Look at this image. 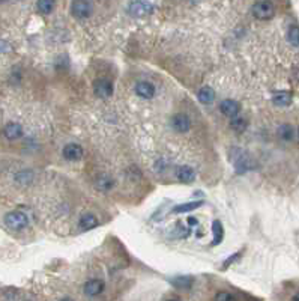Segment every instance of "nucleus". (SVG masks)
Here are the masks:
<instances>
[{"mask_svg":"<svg viewBox=\"0 0 299 301\" xmlns=\"http://www.w3.org/2000/svg\"><path fill=\"white\" fill-rule=\"evenodd\" d=\"M5 225L12 230H21V229L27 228L29 218L26 214H23L20 211H12V212H8L5 215Z\"/></svg>","mask_w":299,"mask_h":301,"instance_id":"nucleus-1","label":"nucleus"},{"mask_svg":"<svg viewBox=\"0 0 299 301\" xmlns=\"http://www.w3.org/2000/svg\"><path fill=\"white\" fill-rule=\"evenodd\" d=\"M253 15L257 18V20H271L274 17V14H275V8L271 2H256L253 5Z\"/></svg>","mask_w":299,"mask_h":301,"instance_id":"nucleus-2","label":"nucleus"},{"mask_svg":"<svg viewBox=\"0 0 299 301\" xmlns=\"http://www.w3.org/2000/svg\"><path fill=\"white\" fill-rule=\"evenodd\" d=\"M93 11V5L86 0H75L71 3V14L78 20H84L89 18Z\"/></svg>","mask_w":299,"mask_h":301,"instance_id":"nucleus-3","label":"nucleus"},{"mask_svg":"<svg viewBox=\"0 0 299 301\" xmlns=\"http://www.w3.org/2000/svg\"><path fill=\"white\" fill-rule=\"evenodd\" d=\"M153 11V3L152 2H145V0H140V2H131L128 5V12L130 15L135 18H141L145 15H149Z\"/></svg>","mask_w":299,"mask_h":301,"instance_id":"nucleus-4","label":"nucleus"},{"mask_svg":"<svg viewBox=\"0 0 299 301\" xmlns=\"http://www.w3.org/2000/svg\"><path fill=\"white\" fill-rule=\"evenodd\" d=\"M93 92L100 98H108L113 95V85L110 80H97L93 83Z\"/></svg>","mask_w":299,"mask_h":301,"instance_id":"nucleus-5","label":"nucleus"},{"mask_svg":"<svg viewBox=\"0 0 299 301\" xmlns=\"http://www.w3.org/2000/svg\"><path fill=\"white\" fill-rule=\"evenodd\" d=\"M171 126L178 133H186L188 130H190V126H191V121H190V118H188L186 115L178 113V115H175V116L171 118Z\"/></svg>","mask_w":299,"mask_h":301,"instance_id":"nucleus-6","label":"nucleus"},{"mask_svg":"<svg viewBox=\"0 0 299 301\" xmlns=\"http://www.w3.org/2000/svg\"><path fill=\"white\" fill-rule=\"evenodd\" d=\"M104 288H105V284H104L102 280H100V279H92V280H89V282L84 284V294H86L87 297H97V295H100V294L104 292Z\"/></svg>","mask_w":299,"mask_h":301,"instance_id":"nucleus-7","label":"nucleus"},{"mask_svg":"<svg viewBox=\"0 0 299 301\" xmlns=\"http://www.w3.org/2000/svg\"><path fill=\"white\" fill-rule=\"evenodd\" d=\"M219 108H221V112L229 118H238L241 112V106L233 100H224L221 106H219Z\"/></svg>","mask_w":299,"mask_h":301,"instance_id":"nucleus-8","label":"nucleus"},{"mask_svg":"<svg viewBox=\"0 0 299 301\" xmlns=\"http://www.w3.org/2000/svg\"><path fill=\"white\" fill-rule=\"evenodd\" d=\"M64 157L69 161H78L83 157V148L77 143H69L64 148Z\"/></svg>","mask_w":299,"mask_h":301,"instance_id":"nucleus-9","label":"nucleus"},{"mask_svg":"<svg viewBox=\"0 0 299 301\" xmlns=\"http://www.w3.org/2000/svg\"><path fill=\"white\" fill-rule=\"evenodd\" d=\"M135 93L138 95L140 98H145V100H150L153 95H155V88L152 83L149 82H138L135 85Z\"/></svg>","mask_w":299,"mask_h":301,"instance_id":"nucleus-10","label":"nucleus"},{"mask_svg":"<svg viewBox=\"0 0 299 301\" xmlns=\"http://www.w3.org/2000/svg\"><path fill=\"white\" fill-rule=\"evenodd\" d=\"M176 177H178V179H179L181 182H183V184H191V182L196 179V172H194V169L190 167V166H181V167H178V170H176Z\"/></svg>","mask_w":299,"mask_h":301,"instance_id":"nucleus-11","label":"nucleus"},{"mask_svg":"<svg viewBox=\"0 0 299 301\" xmlns=\"http://www.w3.org/2000/svg\"><path fill=\"white\" fill-rule=\"evenodd\" d=\"M3 134L8 140H17V139L21 137L23 128H21V125L17 124V122H9L3 128Z\"/></svg>","mask_w":299,"mask_h":301,"instance_id":"nucleus-12","label":"nucleus"},{"mask_svg":"<svg viewBox=\"0 0 299 301\" xmlns=\"http://www.w3.org/2000/svg\"><path fill=\"white\" fill-rule=\"evenodd\" d=\"M95 185L100 192H108V190H112L115 187V179L110 177V175H105V173H101V175L97 177L95 179Z\"/></svg>","mask_w":299,"mask_h":301,"instance_id":"nucleus-13","label":"nucleus"},{"mask_svg":"<svg viewBox=\"0 0 299 301\" xmlns=\"http://www.w3.org/2000/svg\"><path fill=\"white\" fill-rule=\"evenodd\" d=\"M98 218L93 215V214H90V212H87V214H83L82 215V218H80V228L83 229V230H90V229H93V228H97L98 226Z\"/></svg>","mask_w":299,"mask_h":301,"instance_id":"nucleus-14","label":"nucleus"},{"mask_svg":"<svg viewBox=\"0 0 299 301\" xmlns=\"http://www.w3.org/2000/svg\"><path fill=\"white\" fill-rule=\"evenodd\" d=\"M272 103L278 107H286L292 103V95L289 92H277L272 97Z\"/></svg>","mask_w":299,"mask_h":301,"instance_id":"nucleus-15","label":"nucleus"},{"mask_svg":"<svg viewBox=\"0 0 299 301\" xmlns=\"http://www.w3.org/2000/svg\"><path fill=\"white\" fill-rule=\"evenodd\" d=\"M203 202H199V200H194V202H190V203H182V205H178L171 210L173 214H182V212H190V211H194L197 210L199 207H201Z\"/></svg>","mask_w":299,"mask_h":301,"instance_id":"nucleus-16","label":"nucleus"},{"mask_svg":"<svg viewBox=\"0 0 299 301\" xmlns=\"http://www.w3.org/2000/svg\"><path fill=\"white\" fill-rule=\"evenodd\" d=\"M212 235H214V246L219 244L224 238V228L221 225V221L215 220L212 223Z\"/></svg>","mask_w":299,"mask_h":301,"instance_id":"nucleus-17","label":"nucleus"},{"mask_svg":"<svg viewBox=\"0 0 299 301\" xmlns=\"http://www.w3.org/2000/svg\"><path fill=\"white\" fill-rule=\"evenodd\" d=\"M197 98H199V101L201 104H211L214 101V98H215V93H214V90L209 86H204V88L200 89Z\"/></svg>","mask_w":299,"mask_h":301,"instance_id":"nucleus-18","label":"nucleus"},{"mask_svg":"<svg viewBox=\"0 0 299 301\" xmlns=\"http://www.w3.org/2000/svg\"><path fill=\"white\" fill-rule=\"evenodd\" d=\"M191 235V228H183L181 223H178L171 230V236L173 238H188Z\"/></svg>","mask_w":299,"mask_h":301,"instance_id":"nucleus-19","label":"nucleus"},{"mask_svg":"<svg viewBox=\"0 0 299 301\" xmlns=\"http://www.w3.org/2000/svg\"><path fill=\"white\" fill-rule=\"evenodd\" d=\"M293 134H295V131H293V128H292L289 124L281 125L280 128H278V136H280L281 140H284V142L292 140V139H293Z\"/></svg>","mask_w":299,"mask_h":301,"instance_id":"nucleus-20","label":"nucleus"},{"mask_svg":"<svg viewBox=\"0 0 299 301\" xmlns=\"http://www.w3.org/2000/svg\"><path fill=\"white\" fill-rule=\"evenodd\" d=\"M171 283L175 284L176 288H179V289H188V288L191 286L193 279L188 277V276H179V277H176V279H173Z\"/></svg>","mask_w":299,"mask_h":301,"instance_id":"nucleus-21","label":"nucleus"},{"mask_svg":"<svg viewBox=\"0 0 299 301\" xmlns=\"http://www.w3.org/2000/svg\"><path fill=\"white\" fill-rule=\"evenodd\" d=\"M54 6H56V3L53 2V0H41V2L36 3L38 11L42 12V14H51Z\"/></svg>","mask_w":299,"mask_h":301,"instance_id":"nucleus-22","label":"nucleus"},{"mask_svg":"<svg viewBox=\"0 0 299 301\" xmlns=\"http://www.w3.org/2000/svg\"><path fill=\"white\" fill-rule=\"evenodd\" d=\"M287 39L293 47H299V26H292L287 32Z\"/></svg>","mask_w":299,"mask_h":301,"instance_id":"nucleus-23","label":"nucleus"},{"mask_svg":"<svg viewBox=\"0 0 299 301\" xmlns=\"http://www.w3.org/2000/svg\"><path fill=\"white\" fill-rule=\"evenodd\" d=\"M230 126H232V128H233L234 131H239V133H242V131L247 128V121H245L244 118H241V116H238V118H233V119H232V122H230Z\"/></svg>","mask_w":299,"mask_h":301,"instance_id":"nucleus-24","label":"nucleus"},{"mask_svg":"<svg viewBox=\"0 0 299 301\" xmlns=\"http://www.w3.org/2000/svg\"><path fill=\"white\" fill-rule=\"evenodd\" d=\"M215 301H236V298L230 294V292H226V291H221L215 295Z\"/></svg>","mask_w":299,"mask_h":301,"instance_id":"nucleus-25","label":"nucleus"},{"mask_svg":"<svg viewBox=\"0 0 299 301\" xmlns=\"http://www.w3.org/2000/svg\"><path fill=\"white\" fill-rule=\"evenodd\" d=\"M239 255H241V253H238V255H233L232 258H229V259H227V261L224 262V265H223V270H224V268H227V266H229V265H230V264H232L233 261H236V259H238V258H239Z\"/></svg>","mask_w":299,"mask_h":301,"instance_id":"nucleus-26","label":"nucleus"},{"mask_svg":"<svg viewBox=\"0 0 299 301\" xmlns=\"http://www.w3.org/2000/svg\"><path fill=\"white\" fill-rule=\"evenodd\" d=\"M196 225H197V220H196V218H193V217L188 218V228H190V226H196Z\"/></svg>","mask_w":299,"mask_h":301,"instance_id":"nucleus-27","label":"nucleus"},{"mask_svg":"<svg viewBox=\"0 0 299 301\" xmlns=\"http://www.w3.org/2000/svg\"><path fill=\"white\" fill-rule=\"evenodd\" d=\"M293 301H299V292L293 297Z\"/></svg>","mask_w":299,"mask_h":301,"instance_id":"nucleus-28","label":"nucleus"},{"mask_svg":"<svg viewBox=\"0 0 299 301\" xmlns=\"http://www.w3.org/2000/svg\"><path fill=\"white\" fill-rule=\"evenodd\" d=\"M60 301H74V300L72 298H62Z\"/></svg>","mask_w":299,"mask_h":301,"instance_id":"nucleus-29","label":"nucleus"},{"mask_svg":"<svg viewBox=\"0 0 299 301\" xmlns=\"http://www.w3.org/2000/svg\"><path fill=\"white\" fill-rule=\"evenodd\" d=\"M168 301H181L179 298H171V300H168Z\"/></svg>","mask_w":299,"mask_h":301,"instance_id":"nucleus-30","label":"nucleus"},{"mask_svg":"<svg viewBox=\"0 0 299 301\" xmlns=\"http://www.w3.org/2000/svg\"><path fill=\"white\" fill-rule=\"evenodd\" d=\"M298 134H299V131H298Z\"/></svg>","mask_w":299,"mask_h":301,"instance_id":"nucleus-31","label":"nucleus"}]
</instances>
